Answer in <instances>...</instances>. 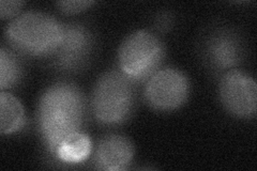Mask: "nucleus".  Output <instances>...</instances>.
<instances>
[{
    "label": "nucleus",
    "mask_w": 257,
    "mask_h": 171,
    "mask_svg": "<svg viewBox=\"0 0 257 171\" xmlns=\"http://www.w3.org/2000/svg\"><path fill=\"white\" fill-rule=\"evenodd\" d=\"M25 124V111L20 101L12 94H0V131L4 135L13 134Z\"/></svg>",
    "instance_id": "9d476101"
},
{
    "label": "nucleus",
    "mask_w": 257,
    "mask_h": 171,
    "mask_svg": "<svg viewBox=\"0 0 257 171\" xmlns=\"http://www.w3.org/2000/svg\"><path fill=\"white\" fill-rule=\"evenodd\" d=\"M220 99L229 113L250 119L257 111V85L253 77L239 70L225 73L220 80Z\"/></svg>",
    "instance_id": "423d86ee"
},
{
    "label": "nucleus",
    "mask_w": 257,
    "mask_h": 171,
    "mask_svg": "<svg viewBox=\"0 0 257 171\" xmlns=\"http://www.w3.org/2000/svg\"><path fill=\"white\" fill-rule=\"evenodd\" d=\"M63 28L62 42L54 54L56 66L61 70H76L84 66L91 53L92 36L77 24H67Z\"/></svg>",
    "instance_id": "6e6552de"
},
{
    "label": "nucleus",
    "mask_w": 257,
    "mask_h": 171,
    "mask_svg": "<svg viewBox=\"0 0 257 171\" xmlns=\"http://www.w3.org/2000/svg\"><path fill=\"white\" fill-rule=\"evenodd\" d=\"M23 70L21 62L11 51L2 48L0 51V88L5 91L6 89L12 88L19 84L22 78Z\"/></svg>",
    "instance_id": "f8f14e48"
},
{
    "label": "nucleus",
    "mask_w": 257,
    "mask_h": 171,
    "mask_svg": "<svg viewBox=\"0 0 257 171\" xmlns=\"http://www.w3.org/2000/svg\"><path fill=\"white\" fill-rule=\"evenodd\" d=\"M204 54L209 66L216 71H230L242 61L243 43L229 29H216L206 39Z\"/></svg>",
    "instance_id": "0eeeda50"
},
{
    "label": "nucleus",
    "mask_w": 257,
    "mask_h": 171,
    "mask_svg": "<svg viewBox=\"0 0 257 171\" xmlns=\"http://www.w3.org/2000/svg\"><path fill=\"white\" fill-rule=\"evenodd\" d=\"M63 24L41 12L24 13L6 28V38L13 47L31 56L57 52L63 39Z\"/></svg>",
    "instance_id": "f03ea898"
},
{
    "label": "nucleus",
    "mask_w": 257,
    "mask_h": 171,
    "mask_svg": "<svg viewBox=\"0 0 257 171\" xmlns=\"http://www.w3.org/2000/svg\"><path fill=\"white\" fill-rule=\"evenodd\" d=\"M84 120V97L78 88L58 83L47 88L39 102L38 121L48 150L55 154L63 139L79 132Z\"/></svg>",
    "instance_id": "f257e3e1"
},
{
    "label": "nucleus",
    "mask_w": 257,
    "mask_h": 171,
    "mask_svg": "<svg viewBox=\"0 0 257 171\" xmlns=\"http://www.w3.org/2000/svg\"><path fill=\"white\" fill-rule=\"evenodd\" d=\"M24 3L23 2H11V0H2L0 2V16L3 20H11L15 19L16 14H18Z\"/></svg>",
    "instance_id": "4468645a"
},
{
    "label": "nucleus",
    "mask_w": 257,
    "mask_h": 171,
    "mask_svg": "<svg viewBox=\"0 0 257 171\" xmlns=\"http://www.w3.org/2000/svg\"><path fill=\"white\" fill-rule=\"evenodd\" d=\"M172 24H173V19L171 14H168L167 12H162L157 16L156 25H157V28H159L161 31H165L167 29H170Z\"/></svg>",
    "instance_id": "2eb2a0df"
},
{
    "label": "nucleus",
    "mask_w": 257,
    "mask_h": 171,
    "mask_svg": "<svg viewBox=\"0 0 257 171\" xmlns=\"http://www.w3.org/2000/svg\"><path fill=\"white\" fill-rule=\"evenodd\" d=\"M93 2H88V0H72V2H58L56 4L59 8V10L66 14H76L87 10L88 8L92 6Z\"/></svg>",
    "instance_id": "ddd939ff"
},
{
    "label": "nucleus",
    "mask_w": 257,
    "mask_h": 171,
    "mask_svg": "<svg viewBox=\"0 0 257 171\" xmlns=\"http://www.w3.org/2000/svg\"><path fill=\"white\" fill-rule=\"evenodd\" d=\"M190 83L188 77L177 69L158 70L148 79L145 87V99L151 108L172 111L188 100Z\"/></svg>",
    "instance_id": "39448f33"
},
{
    "label": "nucleus",
    "mask_w": 257,
    "mask_h": 171,
    "mask_svg": "<svg viewBox=\"0 0 257 171\" xmlns=\"http://www.w3.org/2000/svg\"><path fill=\"white\" fill-rule=\"evenodd\" d=\"M164 45L148 30L135 31L120 45L118 64L120 71L132 81L148 79L157 72L164 57Z\"/></svg>",
    "instance_id": "20e7f679"
},
{
    "label": "nucleus",
    "mask_w": 257,
    "mask_h": 171,
    "mask_svg": "<svg viewBox=\"0 0 257 171\" xmlns=\"http://www.w3.org/2000/svg\"><path fill=\"white\" fill-rule=\"evenodd\" d=\"M92 145L89 137L83 133H74L63 139L56 150L54 155L62 162L78 164L83 162L90 155Z\"/></svg>",
    "instance_id": "9b49d317"
},
{
    "label": "nucleus",
    "mask_w": 257,
    "mask_h": 171,
    "mask_svg": "<svg viewBox=\"0 0 257 171\" xmlns=\"http://www.w3.org/2000/svg\"><path fill=\"white\" fill-rule=\"evenodd\" d=\"M134 156V148L126 137L110 134L99 141L94 152L96 169L106 171L125 170Z\"/></svg>",
    "instance_id": "1a4fd4ad"
},
{
    "label": "nucleus",
    "mask_w": 257,
    "mask_h": 171,
    "mask_svg": "<svg viewBox=\"0 0 257 171\" xmlns=\"http://www.w3.org/2000/svg\"><path fill=\"white\" fill-rule=\"evenodd\" d=\"M91 104L94 117L100 123H122L130 118L134 108L133 81L121 71L104 73L94 85Z\"/></svg>",
    "instance_id": "7ed1b4c3"
}]
</instances>
